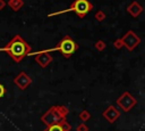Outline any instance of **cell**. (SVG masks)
Returning <instances> with one entry per match:
<instances>
[{
	"label": "cell",
	"instance_id": "6da1fadb",
	"mask_svg": "<svg viewBox=\"0 0 145 131\" xmlns=\"http://www.w3.org/2000/svg\"><path fill=\"white\" fill-rule=\"evenodd\" d=\"M29 49H31L29 46L19 35H16L6 47L0 48V50L8 52L12 57V59L16 62H20L27 55Z\"/></svg>",
	"mask_w": 145,
	"mask_h": 131
},
{
	"label": "cell",
	"instance_id": "7a4b0ae2",
	"mask_svg": "<svg viewBox=\"0 0 145 131\" xmlns=\"http://www.w3.org/2000/svg\"><path fill=\"white\" fill-rule=\"evenodd\" d=\"M78 49V46L76 44V42L68 35L63 36L62 40L54 47V48H51L49 49L48 51H51V50H57V51H60L66 58H69L76 50Z\"/></svg>",
	"mask_w": 145,
	"mask_h": 131
},
{
	"label": "cell",
	"instance_id": "3957f363",
	"mask_svg": "<svg viewBox=\"0 0 145 131\" xmlns=\"http://www.w3.org/2000/svg\"><path fill=\"white\" fill-rule=\"evenodd\" d=\"M92 8H93V6L91 5V2H89L88 0H75V1L72 2V5H71L68 9H65V10L59 11V13H56V14L68 13V11H75L80 18H83Z\"/></svg>",
	"mask_w": 145,
	"mask_h": 131
},
{
	"label": "cell",
	"instance_id": "277c9868",
	"mask_svg": "<svg viewBox=\"0 0 145 131\" xmlns=\"http://www.w3.org/2000/svg\"><path fill=\"white\" fill-rule=\"evenodd\" d=\"M46 131H63V129H62V126L60 124H53Z\"/></svg>",
	"mask_w": 145,
	"mask_h": 131
},
{
	"label": "cell",
	"instance_id": "5b68a950",
	"mask_svg": "<svg viewBox=\"0 0 145 131\" xmlns=\"http://www.w3.org/2000/svg\"><path fill=\"white\" fill-rule=\"evenodd\" d=\"M5 93H6V89H5V87L0 83V98H2V97L5 96Z\"/></svg>",
	"mask_w": 145,
	"mask_h": 131
}]
</instances>
